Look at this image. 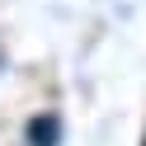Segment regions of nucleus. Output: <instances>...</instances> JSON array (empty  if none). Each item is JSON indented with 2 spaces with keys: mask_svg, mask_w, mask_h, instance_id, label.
I'll return each mask as SVG.
<instances>
[{
  "mask_svg": "<svg viewBox=\"0 0 146 146\" xmlns=\"http://www.w3.org/2000/svg\"><path fill=\"white\" fill-rule=\"evenodd\" d=\"M52 137H57L52 118H38V127H33V141H38V146H52Z\"/></svg>",
  "mask_w": 146,
  "mask_h": 146,
  "instance_id": "1",
  "label": "nucleus"
}]
</instances>
